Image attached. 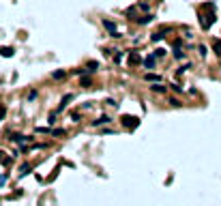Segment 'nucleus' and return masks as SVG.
Wrapping results in <instances>:
<instances>
[{"mask_svg":"<svg viewBox=\"0 0 221 206\" xmlns=\"http://www.w3.org/2000/svg\"><path fill=\"white\" fill-rule=\"evenodd\" d=\"M0 54L6 56V58H11V56H13V49H11V47H0Z\"/></svg>","mask_w":221,"mask_h":206,"instance_id":"6e6552de","label":"nucleus"},{"mask_svg":"<svg viewBox=\"0 0 221 206\" xmlns=\"http://www.w3.org/2000/svg\"><path fill=\"white\" fill-rule=\"evenodd\" d=\"M2 118H4V110H0V120H2Z\"/></svg>","mask_w":221,"mask_h":206,"instance_id":"dca6fc26","label":"nucleus"},{"mask_svg":"<svg viewBox=\"0 0 221 206\" xmlns=\"http://www.w3.org/2000/svg\"><path fill=\"white\" fill-rule=\"evenodd\" d=\"M129 62H131V65H137V62H142V56H137V54L133 52V54H131V58H129Z\"/></svg>","mask_w":221,"mask_h":206,"instance_id":"1a4fd4ad","label":"nucleus"},{"mask_svg":"<svg viewBox=\"0 0 221 206\" xmlns=\"http://www.w3.org/2000/svg\"><path fill=\"white\" fill-rule=\"evenodd\" d=\"M103 26L112 32V37H123V35H118V30H116V24H114V22H103Z\"/></svg>","mask_w":221,"mask_h":206,"instance_id":"f03ea898","label":"nucleus"},{"mask_svg":"<svg viewBox=\"0 0 221 206\" xmlns=\"http://www.w3.org/2000/svg\"><path fill=\"white\" fill-rule=\"evenodd\" d=\"M144 80H148V82H161V78H159V75H155V73H146V75H144Z\"/></svg>","mask_w":221,"mask_h":206,"instance_id":"423d86ee","label":"nucleus"},{"mask_svg":"<svg viewBox=\"0 0 221 206\" xmlns=\"http://www.w3.org/2000/svg\"><path fill=\"white\" fill-rule=\"evenodd\" d=\"M28 170H30V165L26 163V165H22V172H19V174H22V176H24V174H26V172H28Z\"/></svg>","mask_w":221,"mask_h":206,"instance_id":"4468645a","label":"nucleus"},{"mask_svg":"<svg viewBox=\"0 0 221 206\" xmlns=\"http://www.w3.org/2000/svg\"><path fill=\"white\" fill-rule=\"evenodd\" d=\"M103 123H110V116H101V118L92 120V127H99V124H103Z\"/></svg>","mask_w":221,"mask_h":206,"instance_id":"39448f33","label":"nucleus"},{"mask_svg":"<svg viewBox=\"0 0 221 206\" xmlns=\"http://www.w3.org/2000/svg\"><path fill=\"white\" fill-rule=\"evenodd\" d=\"M4 183H6V176H0V187H2Z\"/></svg>","mask_w":221,"mask_h":206,"instance_id":"2eb2a0df","label":"nucleus"},{"mask_svg":"<svg viewBox=\"0 0 221 206\" xmlns=\"http://www.w3.org/2000/svg\"><path fill=\"white\" fill-rule=\"evenodd\" d=\"M0 155H2V153H0ZM0 161H2V157H0Z\"/></svg>","mask_w":221,"mask_h":206,"instance_id":"f3484780","label":"nucleus"},{"mask_svg":"<svg viewBox=\"0 0 221 206\" xmlns=\"http://www.w3.org/2000/svg\"><path fill=\"white\" fill-rule=\"evenodd\" d=\"M28 140H30L28 135H13V142H15V144H26Z\"/></svg>","mask_w":221,"mask_h":206,"instance_id":"20e7f679","label":"nucleus"},{"mask_svg":"<svg viewBox=\"0 0 221 206\" xmlns=\"http://www.w3.org/2000/svg\"><path fill=\"white\" fill-rule=\"evenodd\" d=\"M144 65H146V69H152V67H155V56L146 58V60H144Z\"/></svg>","mask_w":221,"mask_h":206,"instance_id":"9d476101","label":"nucleus"},{"mask_svg":"<svg viewBox=\"0 0 221 206\" xmlns=\"http://www.w3.org/2000/svg\"><path fill=\"white\" fill-rule=\"evenodd\" d=\"M120 120H123L125 127H129V129H135V127L140 124V118H135V116H123Z\"/></svg>","mask_w":221,"mask_h":206,"instance_id":"f257e3e1","label":"nucleus"},{"mask_svg":"<svg viewBox=\"0 0 221 206\" xmlns=\"http://www.w3.org/2000/svg\"><path fill=\"white\" fill-rule=\"evenodd\" d=\"M213 49H215V54H217V56H221V41H219V39H215V41H213Z\"/></svg>","mask_w":221,"mask_h":206,"instance_id":"0eeeda50","label":"nucleus"},{"mask_svg":"<svg viewBox=\"0 0 221 206\" xmlns=\"http://www.w3.org/2000/svg\"><path fill=\"white\" fill-rule=\"evenodd\" d=\"M152 88V92H163L165 90V86H157V82H155V86H150Z\"/></svg>","mask_w":221,"mask_h":206,"instance_id":"9b49d317","label":"nucleus"},{"mask_svg":"<svg viewBox=\"0 0 221 206\" xmlns=\"http://www.w3.org/2000/svg\"><path fill=\"white\" fill-rule=\"evenodd\" d=\"M62 78H65V71H56L54 73V80H62Z\"/></svg>","mask_w":221,"mask_h":206,"instance_id":"ddd939ff","label":"nucleus"},{"mask_svg":"<svg viewBox=\"0 0 221 206\" xmlns=\"http://www.w3.org/2000/svg\"><path fill=\"white\" fill-rule=\"evenodd\" d=\"M71 99H73V95H65V97H62V103H60V107H58V112H62V110L67 107V103H69Z\"/></svg>","mask_w":221,"mask_h":206,"instance_id":"7ed1b4c3","label":"nucleus"},{"mask_svg":"<svg viewBox=\"0 0 221 206\" xmlns=\"http://www.w3.org/2000/svg\"><path fill=\"white\" fill-rule=\"evenodd\" d=\"M161 39H163V32H155L152 35V41H161Z\"/></svg>","mask_w":221,"mask_h":206,"instance_id":"f8f14e48","label":"nucleus"}]
</instances>
